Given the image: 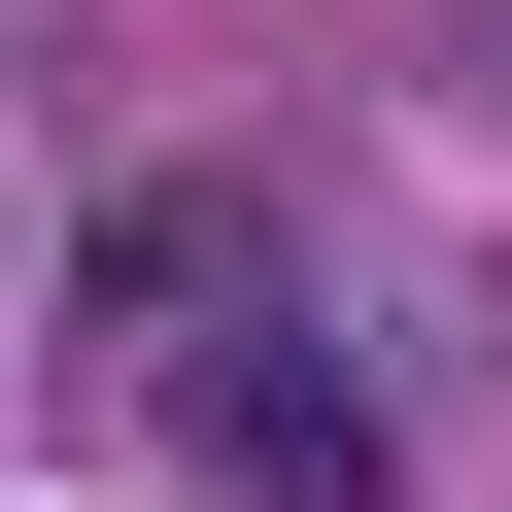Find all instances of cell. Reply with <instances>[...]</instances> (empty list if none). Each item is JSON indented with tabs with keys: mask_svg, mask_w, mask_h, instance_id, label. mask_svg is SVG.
<instances>
[{
	"mask_svg": "<svg viewBox=\"0 0 512 512\" xmlns=\"http://www.w3.org/2000/svg\"><path fill=\"white\" fill-rule=\"evenodd\" d=\"M69 342L171 410V478H205V512H410V444H376L342 308L274 274V205H239V171H137V205L69 239Z\"/></svg>",
	"mask_w": 512,
	"mask_h": 512,
	"instance_id": "cell-1",
	"label": "cell"
}]
</instances>
